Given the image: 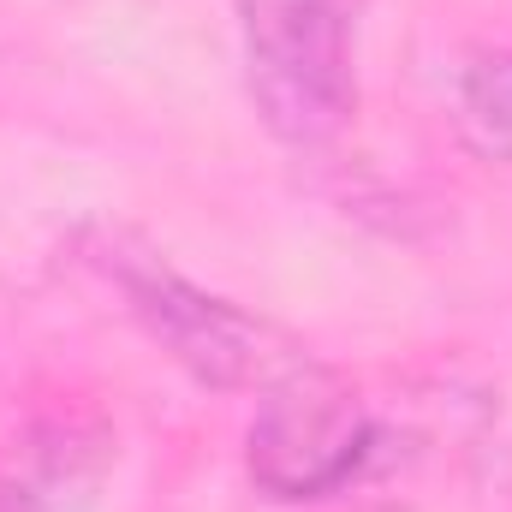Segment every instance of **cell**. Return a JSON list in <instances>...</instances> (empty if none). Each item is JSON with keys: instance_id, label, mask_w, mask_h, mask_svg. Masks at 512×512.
<instances>
[{"instance_id": "6da1fadb", "label": "cell", "mask_w": 512, "mask_h": 512, "mask_svg": "<svg viewBox=\"0 0 512 512\" xmlns=\"http://www.w3.org/2000/svg\"><path fill=\"white\" fill-rule=\"evenodd\" d=\"M245 84L262 126L298 149L340 137L358 108L340 0H245Z\"/></svg>"}, {"instance_id": "7a4b0ae2", "label": "cell", "mask_w": 512, "mask_h": 512, "mask_svg": "<svg viewBox=\"0 0 512 512\" xmlns=\"http://www.w3.org/2000/svg\"><path fill=\"white\" fill-rule=\"evenodd\" d=\"M108 274L120 280L131 316L209 387H268L286 382L292 370L310 364V352L280 334L274 322H262L251 310L227 304V298H209L203 286L179 280L167 262L155 256H126L108 251Z\"/></svg>"}, {"instance_id": "3957f363", "label": "cell", "mask_w": 512, "mask_h": 512, "mask_svg": "<svg viewBox=\"0 0 512 512\" xmlns=\"http://www.w3.org/2000/svg\"><path fill=\"white\" fill-rule=\"evenodd\" d=\"M370 453V417L358 393L328 370L304 364L268 387L251 423V477L274 501L334 495Z\"/></svg>"}, {"instance_id": "277c9868", "label": "cell", "mask_w": 512, "mask_h": 512, "mask_svg": "<svg viewBox=\"0 0 512 512\" xmlns=\"http://www.w3.org/2000/svg\"><path fill=\"white\" fill-rule=\"evenodd\" d=\"M459 131L477 155L512 167V48L483 54L459 78Z\"/></svg>"}, {"instance_id": "5b68a950", "label": "cell", "mask_w": 512, "mask_h": 512, "mask_svg": "<svg viewBox=\"0 0 512 512\" xmlns=\"http://www.w3.org/2000/svg\"><path fill=\"white\" fill-rule=\"evenodd\" d=\"M0 512H54L42 501V489L18 483V477H0Z\"/></svg>"}]
</instances>
